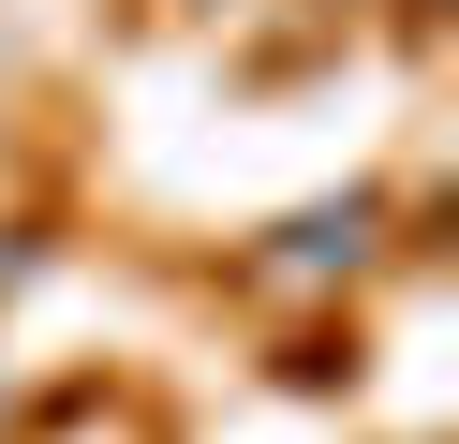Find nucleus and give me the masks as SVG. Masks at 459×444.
<instances>
[]
</instances>
